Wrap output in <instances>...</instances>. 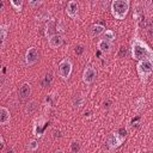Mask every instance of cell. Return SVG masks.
Returning a JSON list of instances; mask_svg holds the SVG:
<instances>
[{
    "label": "cell",
    "instance_id": "obj_11",
    "mask_svg": "<svg viewBox=\"0 0 153 153\" xmlns=\"http://www.w3.org/2000/svg\"><path fill=\"white\" fill-rule=\"evenodd\" d=\"M55 30H56L55 19H54V18H50V19L47 22V25H45V36H47L48 38L51 37L53 35H55Z\"/></svg>",
    "mask_w": 153,
    "mask_h": 153
},
{
    "label": "cell",
    "instance_id": "obj_4",
    "mask_svg": "<svg viewBox=\"0 0 153 153\" xmlns=\"http://www.w3.org/2000/svg\"><path fill=\"white\" fill-rule=\"evenodd\" d=\"M72 68H73V65L69 59H63L60 61L59 63V74L62 79H68L71 76V73H72Z\"/></svg>",
    "mask_w": 153,
    "mask_h": 153
},
{
    "label": "cell",
    "instance_id": "obj_13",
    "mask_svg": "<svg viewBox=\"0 0 153 153\" xmlns=\"http://www.w3.org/2000/svg\"><path fill=\"white\" fill-rule=\"evenodd\" d=\"M104 31H105V27H104L102 24H93V25L90 27V32H91V36H93V37L102 35Z\"/></svg>",
    "mask_w": 153,
    "mask_h": 153
},
{
    "label": "cell",
    "instance_id": "obj_3",
    "mask_svg": "<svg viewBox=\"0 0 153 153\" xmlns=\"http://www.w3.org/2000/svg\"><path fill=\"white\" fill-rule=\"evenodd\" d=\"M136 69H137V74L140 76L141 81L142 82H146L147 79H148V76L153 72V61L152 60H148V59L140 60V62L136 66Z\"/></svg>",
    "mask_w": 153,
    "mask_h": 153
},
{
    "label": "cell",
    "instance_id": "obj_15",
    "mask_svg": "<svg viewBox=\"0 0 153 153\" xmlns=\"http://www.w3.org/2000/svg\"><path fill=\"white\" fill-rule=\"evenodd\" d=\"M84 102H85L84 97L80 96V94H76V96H74V98H73V100H72V105H73L74 109L78 110V109H80V108L84 105Z\"/></svg>",
    "mask_w": 153,
    "mask_h": 153
},
{
    "label": "cell",
    "instance_id": "obj_2",
    "mask_svg": "<svg viewBox=\"0 0 153 153\" xmlns=\"http://www.w3.org/2000/svg\"><path fill=\"white\" fill-rule=\"evenodd\" d=\"M129 6H130L129 0H112V2H111V13L116 19L122 20L128 14Z\"/></svg>",
    "mask_w": 153,
    "mask_h": 153
},
{
    "label": "cell",
    "instance_id": "obj_29",
    "mask_svg": "<svg viewBox=\"0 0 153 153\" xmlns=\"http://www.w3.org/2000/svg\"><path fill=\"white\" fill-rule=\"evenodd\" d=\"M126 53H127L126 48H124V47H120V53H118V56H120V57H122L123 55H126Z\"/></svg>",
    "mask_w": 153,
    "mask_h": 153
},
{
    "label": "cell",
    "instance_id": "obj_30",
    "mask_svg": "<svg viewBox=\"0 0 153 153\" xmlns=\"http://www.w3.org/2000/svg\"><path fill=\"white\" fill-rule=\"evenodd\" d=\"M61 136V134H60V130H54V137H60Z\"/></svg>",
    "mask_w": 153,
    "mask_h": 153
},
{
    "label": "cell",
    "instance_id": "obj_10",
    "mask_svg": "<svg viewBox=\"0 0 153 153\" xmlns=\"http://www.w3.org/2000/svg\"><path fill=\"white\" fill-rule=\"evenodd\" d=\"M48 42H49V45L51 48H59V47H61L63 44V37L61 35H59V33L57 35L55 33L51 37H49Z\"/></svg>",
    "mask_w": 153,
    "mask_h": 153
},
{
    "label": "cell",
    "instance_id": "obj_21",
    "mask_svg": "<svg viewBox=\"0 0 153 153\" xmlns=\"http://www.w3.org/2000/svg\"><path fill=\"white\" fill-rule=\"evenodd\" d=\"M51 81H53V73L49 72V73L45 74L44 79H43V81H42V85H43V86H49V85L51 84Z\"/></svg>",
    "mask_w": 153,
    "mask_h": 153
},
{
    "label": "cell",
    "instance_id": "obj_16",
    "mask_svg": "<svg viewBox=\"0 0 153 153\" xmlns=\"http://www.w3.org/2000/svg\"><path fill=\"white\" fill-rule=\"evenodd\" d=\"M43 128H44V121L42 118H39L38 123L35 124V128H33V133L36 136H42L43 134Z\"/></svg>",
    "mask_w": 153,
    "mask_h": 153
},
{
    "label": "cell",
    "instance_id": "obj_20",
    "mask_svg": "<svg viewBox=\"0 0 153 153\" xmlns=\"http://www.w3.org/2000/svg\"><path fill=\"white\" fill-rule=\"evenodd\" d=\"M115 32L114 31H111V30H105L104 32H103V39H106V41H109V42H112L114 39H115Z\"/></svg>",
    "mask_w": 153,
    "mask_h": 153
},
{
    "label": "cell",
    "instance_id": "obj_26",
    "mask_svg": "<svg viewBox=\"0 0 153 153\" xmlns=\"http://www.w3.org/2000/svg\"><path fill=\"white\" fill-rule=\"evenodd\" d=\"M41 4H42V0H29V5L32 8H37L38 6H41Z\"/></svg>",
    "mask_w": 153,
    "mask_h": 153
},
{
    "label": "cell",
    "instance_id": "obj_7",
    "mask_svg": "<svg viewBox=\"0 0 153 153\" xmlns=\"http://www.w3.org/2000/svg\"><path fill=\"white\" fill-rule=\"evenodd\" d=\"M96 76H97V72H96V69H94L92 66H87V67L84 69L82 80H84L85 84H87V85L92 84V82L94 81Z\"/></svg>",
    "mask_w": 153,
    "mask_h": 153
},
{
    "label": "cell",
    "instance_id": "obj_8",
    "mask_svg": "<svg viewBox=\"0 0 153 153\" xmlns=\"http://www.w3.org/2000/svg\"><path fill=\"white\" fill-rule=\"evenodd\" d=\"M78 11H79V6H78V2L74 1V0H71L67 2V6H66V13L69 18L72 19H76L78 17Z\"/></svg>",
    "mask_w": 153,
    "mask_h": 153
},
{
    "label": "cell",
    "instance_id": "obj_31",
    "mask_svg": "<svg viewBox=\"0 0 153 153\" xmlns=\"http://www.w3.org/2000/svg\"><path fill=\"white\" fill-rule=\"evenodd\" d=\"M4 146H5V143H4V137H2V136H0V148L2 149V148H4Z\"/></svg>",
    "mask_w": 153,
    "mask_h": 153
},
{
    "label": "cell",
    "instance_id": "obj_5",
    "mask_svg": "<svg viewBox=\"0 0 153 153\" xmlns=\"http://www.w3.org/2000/svg\"><path fill=\"white\" fill-rule=\"evenodd\" d=\"M124 137L126 136L121 135L120 133H112V134L109 135V137L106 140V143H108V146H109L110 149H116L117 147H120L123 143Z\"/></svg>",
    "mask_w": 153,
    "mask_h": 153
},
{
    "label": "cell",
    "instance_id": "obj_19",
    "mask_svg": "<svg viewBox=\"0 0 153 153\" xmlns=\"http://www.w3.org/2000/svg\"><path fill=\"white\" fill-rule=\"evenodd\" d=\"M23 1L24 0H10L12 7L17 11V12H20L23 10Z\"/></svg>",
    "mask_w": 153,
    "mask_h": 153
},
{
    "label": "cell",
    "instance_id": "obj_27",
    "mask_svg": "<svg viewBox=\"0 0 153 153\" xmlns=\"http://www.w3.org/2000/svg\"><path fill=\"white\" fill-rule=\"evenodd\" d=\"M79 149H80L79 143H78V142H72V145H71V151H72V152H78Z\"/></svg>",
    "mask_w": 153,
    "mask_h": 153
},
{
    "label": "cell",
    "instance_id": "obj_25",
    "mask_svg": "<svg viewBox=\"0 0 153 153\" xmlns=\"http://www.w3.org/2000/svg\"><path fill=\"white\" fill-rule=\"evenodd\" d=\"M56 30H57V32H60V33L65 32L66 26H65V24H63L62 20H59V22H57V24H56Z\"/></svg>",
    "mask_w": 153,
    "mask_h": 153
},
{
    "label": "cell",
    "instance_id": "obj_6",
    "mask_svg": "<svg viewBox=\"0 0 153 153\" xmlns=\"http://www.w3.org/2000/svg\"><path fill=\"white\" fill-rule=\"evenodd\" d=\"M38 60V51H37V48L35 47H30L27 50H26V54H25V62L27 66H32L37 62Z\"/></svg>",
    "mask_w": 153,
    "mask_h": 153
},
{
    "label": "cell",
    "instance_id": "obj_1",
    "mask_svg": "<svg viewBox=\"0 0 153 153\" xmlns=\"http://www.w3.org/2000/svg\"><path fill=\"white\" fill-rule=\"evenodd\" d=\"M131 56L134 60H143L148 59L153 61V50L148 47L146 42L140 39L139 37H135L131 42Z\"/></svg>",
    "mask_w": 153,
    "mask_h": 153
},
{
    "label": "cell",
    "instance_id": "obj_9",
    "mask_svg": "<svg viewBox=\"0 0 153 153\" xmlns=\"http://www.w3.org/2000/svg\"><path fill=\"white\" fill-rule=\"evenodd\" d=\"M18 94H19V98H20L22 100L27 99L29 96L31 94V85H30L29 82H23L22 86L19 87Z\"/></svg>",
    "mask_w": 153,
    "mask_h": 153
},
{
    "label": "cell",
    "instance_id": "obj_14",
    "mask_svg": "<svg viewBox=\"0 0 153 153\" xmlns=\"http://www.w3.org/2000/svg\"><path fill=\"white\" fill-rule=\"evenodd\" d=\"M97 48L103 53H109L111 49V42H109L106 39H100L97 44Z\"/></svg>",
    "mask_w": 153,
    "mask_h": 153
},
{
    "label": "cell",
    "instance_id": "obj_24",
    "mask_svg": "<svg viewBox=\"0 0 153 153\" xmlns=\"http://www.w3.org/2000/svg\"><path fill=\"white\" fill-rule=\"evenodd\" d=\"M35 109H36V103H35V102H30V103L26 105L25 111H26L27 114H32V112L35 111Z\"/></svg>",
    "mask_w": 153,
    "mask_h": 153
},
{
    "label": "cell",
    "instance_id": "obj_12",
    "mask_svg": "<svg viewBox=\"0 0 153 153\" xmlns=\"http://www.w3.org/2000/svg\"><path fill=\"white\" fill-rule=\"evenodd\" d=\"M10 120H11L10 111L7 110V108L1 106V108H0V124H1V126H5L6 123L10 122Z\"/></svg>",
    "mask_w": 153,
    "mask_h": 153
},
{
    "label": "cell",
    "instance_id": "obj_18",
    "mask_svg": "<svg viewBox=\"0 0 153 153\" xmlns=\"http://www.w3.org/2000/svg\"><path fill=\"white\" fill-rule=\"evenodd\" d=\"M36 19L37 20H48V19H50V12L47 10H42L36 16Z\"/></svg>",
    "mask_w": 153,
    "mask_h": 153
},
{
    "label": "cell",
    "instance_id": "obj_17",
    "mask_svg": "<svg viewBox=\"0 0 153 153\" xmlns=\"http://www.w3.org/2000/svg\"><path fill=\"white\" fill-rule=\"evenodd\" d=\"M7 31H8V25H6V24H1V25H0V39H1V47H4L6 36H7Z\"/></svg>",
    "mask_w": 153,
    "mask_h": 153
},
{
    "label": "cell",
    "instance_id": "obj_28",
    "mask_svg": "<svg viewBox=\"0 0 153 153\" xmlns=\"http://www.w3.org/2000/svg\"><path fill=\"white\" fill-rule=\"evenodd\" d=\"M82 51H84V47L82 45H76L75 47V54L76 55H81Z\"/></svg>",
    "mask_w": 153,
    "mask_h": 153
},
{
    "label": "cell",
    "instance_id": "obj_23",
    "mask_svg": "<svg viewBox=\"0 0 153 153\" xmlns=\"http://www.w3.org/2000/svg\"><path fill=\"white\" fill-rule=\"evenodd\" d=\"M143 106H145V98L143 97L137 98L135 102V106H134L135 110H141V109H143Z\"/></svg>",
    "mask_w": 153,
    "mask_h": 153
},
{
    "label": "cell",
    "instance_id": "obj_22",
    "mask_svg": "<svg viewBox=\"0 0 153 153\" xmlns=\"http://www.w3.org/2000/svg\"><path fill=\"white\" fill-rule=\"evenodd\" d=\"M38 148V142L36 140H30L26 145V149L27 151H36Z\"/></svg>",
    "mask_w": 153,
    "mask_h": 153
}]
</instances>
